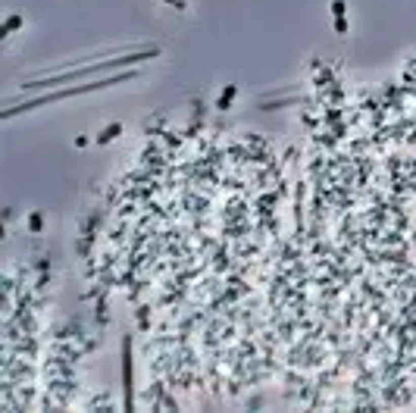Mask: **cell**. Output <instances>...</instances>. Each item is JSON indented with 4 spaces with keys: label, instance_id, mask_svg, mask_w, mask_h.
<instances>
[{
    "label": "cell",
    "instance_id": "obj_6",
    "mask_svg": "<svg viewBox=\"0 0 416 413\" xmlns=\"http://www.w3.org/2000/svg\"><path fill=\"white\" fill-rule=\"evenodd\" d=\"M19 25H22V16H19V13L7 16V19H4V25H0V38H7V34H13V31L19 28Z\"/></svg>",
    "mask_w": 416,
    "mask_h": 413
},
{
    "label": "cell",
    "instance_id": "obj_4",
    "mask_svg": "<svg viewBox=\"0 0 416 413\" xmlns=\"http://www.w3.org/2000/svg\"><path fill=\"white\" fill-rule=\"evenodd\" d=\"M332 22H335V34H348V4L345 0H332Z\"/></svg>",
    "mask_w": 416,
    "mask_h": 413
},
{
    "label": "cell",
    "instance_id": "obj_8",
    "mask_svg": "<svg viewBox=\"0 0 416 413\" xmlns=\"http://www.w3.org/2000/svg\"><path fill=\"white\" fill-rule=\"evenodd\" d=\"M41 226H44L41 213H31V216H28V229H31V232H41Z\"/></svg>",
    "mask_w": 416,
    "mask_h": 413
},
{
    "label": "cell",
    "instance_id": "obj_1",
    "mask_svg": "<svg viewBox=\"0 0 416 413\" xmlns=\"http://www.w3.org/2000/svg\"><path fill=\"white\" fill-rule=\"evenodd\" d=\"M160 57V47H144V50H135V53H119L113 60H103V63H91V66H82V69H69V72H57V76H47V79H34V82H25L22 88L25 91H38V88H53V85H63V82H72V79H91L97 72H106V69H125V66H135V63H144V60H154Z\"/></svg>",
    "mask_w": 416,
    "mask_h": 413
},
{
    "label": "cell",
    "instance_id": "obj_7",
    "mask_svg": "<svg viewBox=\"0 0 416 413\" xmlns=\"http://www.w3.org/2000/svg\"><path fill=\"white\" fill-rule=\"evenodd\" d=\"M235 94H238V85H229L225 91L219 94V100H216V110H229L232 100H235Z\"/></svg>",
    "mask_w": 416,
    "mask_h": 413
},
{
    "label": "cell",
    "instance_id": "obj_3",
    "mask_svg": "<svg viewBox=\"0 0 416 413\" xmlns=\"http://www.w3.org/2000/svg\"><path fill=\"white\" fill-rule=\"evenodd\" d=\"M132 335L122 338V394H125V410L135 407V385H132Z\"/></svg>",
    "mask_w": 416,
    "mask_h": 413
},
{
    "label": "cell",
    "instance_id": "obj_2",
    "mask_svg": "<svg viewBox=\"0 0 416 413\" xmlns=\"http://www.w3.org/2000/svg\"><path fill=\"white\" fill-rule=\"evenodd\" d=\"M135 76H138L135 69H125V72H113V76H106V79H94V82H88V85H72V88H63V91L41 94V97L25 100V103H10L7 110H4V119H13L16 113L38 110V106H44V103H57V100H66V97H79V94H88V91H97V88H110V85H119V82H129V79H135Z\"/></svg>",
    "mask_w": 416,
    "mask_h": 413
},
{
    "label": "cell",
    "instance_id": "obj_9",
    "mask_svg": "<svg viewBox=\"0 0 416 413\" xmlns=\"http://www.w3.org/2000/svg\"><path fill=\"white\" fill-rule=\"evenodd\" d=\"M166 4H169V7H175V10H188V4H185V0H166Z\"/></svg>",
    "mask_w": 416,
    "mask_h": 413
},
{
    "label": "cell",
    "instance_id": "obj_5",
    "mask_svg": "<svg viewBox=\"0 0 416 413\" xmlns=\"http://www.w3.org/2000/svg\"><path fill=\"white\" fill-rule=\"evenodd\" d=\"M119 135H122V122H110L106 129H100L94 135V141H97V144H110V141H116Z\"/></svg>",
    "mask_w": 416,
    "mask_h": 413
}]
</instances>
